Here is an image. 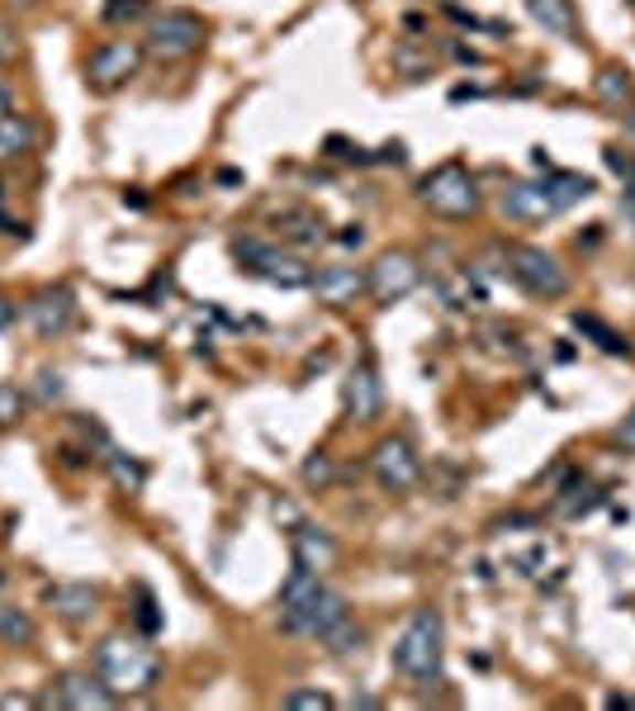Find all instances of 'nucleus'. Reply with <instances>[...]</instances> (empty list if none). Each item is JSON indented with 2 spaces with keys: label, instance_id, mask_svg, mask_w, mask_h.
<instances>
[{
  "label": "nucleus",
  "instance_id": "nucleus-1",
  "mask_svg": "<svg viewBox=\"0 0 635 711\" xmlns=\"http://www.w3.org/2000/svg\"><path fill=\"white\" fill-rule=\"evenodd\" d=\"M342 616H346V597L337 589H327L318 569L294 564L280 589V631L304 640H323V631L337 626Z\"/></svg>",
  "mask_w": 635,
  "mask_h": 711
},
{
  "label": "nucleus",
  "instance_id": "nucleus-2",
  "mask_svg": "<svg viewBox=\"0 0 635 711\" xmlns=\"http://www.w3.org/2000/svg\"><path fill=\"white\" fill-rule=\"evenodd\" d=\"M90 669L105 678L115 698H138V692H152L162 683V655L133 636H105L95 645Z\"/></svg>",
  "mask_w": 635,
  "mask_h": 711
},
{
  "label": "nucleus",
  "instance_id": "nucleus-3",
  "mask_svg": "<svg viewBox=\"0 0 635 711\" xmlns=\"http://www.w3.org/2000/svg\"><path fill=\"white\" fill-rule=\"evenodd\" d=\"M394 669L412 683H441V669H446V622H441L437 607H418L408 616V626L399 631V640H394Z\"/></svg>",
  "mask_w": 635,
  "mask_h": 711
},
{
  "label": "nucleus",
  "instance_id": "nucleus-4",
  "mask_svg": "<svg viewBox=\"0 0 635 711\" xmlns=\"http://www.w3.org/2000/svg\"><path fill=\"white\" fill-rule=\"evenodd\" d=\"M418 200H422V209H432L437 218H451V224L474 218L484 204L480 181L465 171V162H441L437 171H427L422 185H418Z\"/></svg>",
  "mask_w": 635,
  "mask_h": 711
},
{
  "label": "nucleus",
  "instance_id": "nucleus-5",
  "mask_svg": "<svg viewBox=\"0 0 635 711\" xmlns=\"http://www.w3.org/2000/svg\"><path fill=\"white\" fill-rule=\"evenodd\" d=\"M209 39V24L190 10H157L148 29H142V53L157 62H181L190 53H200Z\"/></svg>",
  "mask_w": 635,
  "mask_h": 711
},
{
  "label": "nucleus",
  "instance_id": "nucleus-6",
  "mask_svg": "<svg viewBox=\"0 0 635 711\" xmlns=\"http://www.w3.org/2000/svg\"><path fill=\"white\" fill-rule=\"evenodd\" d=\"M503 266L521 290L531 299H564L569 294V271L560 266V257L546 247H531V243H507L503 247Z\"/></svg>",
  "mask_w": 635,
  "mask_h": 711
},
{
  "label": "nucleus",
  "instance_id": "nucleus-7",
  "mask_svg": "<svg viewBox=\"0 0 635 711\" xmlns=\"http://www.w3.org/2000/svg\"><path fill=\"white\" fill-rule=\"evenodd\" d=\"M233 257L247 266L251 276L280 284V290H309L313 284V266L299 257V251H284L271 243H257V237H237L233 243Z\"/></svg>",
  "mask_w": 635,
  "mask_h": 711
},
{
  "label": "nucleus",
  "instance_id": "nucleus-8",
  "mask_svg": "<svg viewBox=\"0 0 635 711\" xmlns=\"http://www.w3.org/2000/svg\"><path fill=\"white\" fill-rule=\"evenodd\" d=\"M365 271H370V299L375 304H403V299L422 284L418 257H412V251H399V247L379 251L375 266H365Z\"/></svg>",
  "mask_w": 635,
  "mask_h": 711
},
{
  "label": "nucleus",
  "instance_id": "nucleus-9",
  "mask_svg": "<svg viewBox=\"0 0 635 711\" xmlns=\"http://www.w3.org/2000/svg\"><path fill=\"white\" fill-rule=\"evenodd\" d=\"M370 474L385 494H408V488H418V480H422V461L408 437H385L370 451Z\"/></svg>",
  "mask_w": 635,
  "mask_h": 711
},
{
  "label": "nucleus",
  "instance_id": "nucleus-10",
  "mask_svg": "<svg viewBox=\"0 0 635 711\" xmlns=\"http://www.w3.org/2000/svg\"><path fill=\"white\" fill-rule=\"evenodd\" d=\"M138 67H142V43H138V39H109V43H100V47L90 53V62H86V82H90L95 90H115V86H123V82H133Z\"/></svg>",
  "mask_w": 635,
  "mask_h": 711
},
{
  "label": "nucleus",
  "instance_id": "nucleus-11",
  "mask_svg": "<svg viewBox=\"0 0 635 711\" xmlns=\"http://www.w3.org/2000/svg\"><path fill=\"white\" fill-rule=\"evenodd\" d=\"M24 323L34 327V337H43V342L67 337L72 323H76V294L67 290V284H47V290H39L24 304Z\"/></svg>",
  "mask_w": 635,
  "mask_h": 711
},
{
  "label": "nucleus",
  "instance_id": "nucleus-12",
  "mask_svg": "<svg viewBox=\"0 0 635 711\" xmlns=\"http://www.w3.org/2000/svg\"><path fill=\"white\" fill-rule=\"evenodd\" d=\"M342 403H346V418L352 422H375L385 413V385H379V370H375V356L365 352L352 375L342 379Z\"/></svg>",
  "mask_w": 635,
  "mask_h": 711
},
{
  "label": "nucleus",
  "instance_id": "nucleus-13",
  "mask_svg": "<svg viewBox=\"0 0 635 711\" xmlns=\"http://www.w3.org/2000/svg\"><path fill=\"white\" fill-rule=\"evenodd\" d=\"M119 698L109 692V683L100 674H62L57 678V692H47L43 707H67V711H105V707H115Z\"/></svg>",
  "mask_w": 635,
  "mask_h": 711
},
{
  "label": "nucleus",
  "instance_id": "nucleus-14",
  "mask_svg": "<svg viewBox=\"0 0 635 711\" xmlns=\"http://www.w3.org/2000/svg\"><path fill=\"white\" fill-rule=\"evenodd\" d=\"M309 290L318 294V304L346 309V304H356L360 294H370V271H365V266H323Z\"/></svg>",
  "mask_w": 635,
  "mask_h": 711
},
{
  "label": "nucleus",
  "instance_id": "nucleus-15",
  "mask_svg": "<svg viewBox=\"0 0 635 711\" xmlns=\"http://www.w3.org/2000/svg\"><path fill=\"white\" fill-rule=\"evenodd\" d=\"M498 209L507 218H517V224H546V218L560 214L546 181H507V190L498 195Z\"/></svg>",
  "mask_w": 635,
  "mask_h": 711
},
{
  "label": "nucleus",
  "instance_id": "nucleus-16",
  "mask_svg": "<svg viewBox=\"0 0 635 711\" xmlns=\"http://www.w3.org/2000/svg\"><path fill=\"white\" fill-rule=\"evenodd\" d=\"M47 607H53L62 622L82 626L100 612V589H95V583H53V589H47Z\"/></svg>",
  "mask_w": 635,
  "mask_h": 711
},
{
  "label": "nucleus",
  "instance_id": "nucleus-17",
  "mask_svg": "<svg viewBox=\"0 0 635 711\" xmlns=\"http://www.w3.org/2000/svg\"><path fill=\"white\" fill-rule=\"evenodd\" d=\"M290 541H294V564H309V569H332L337 564V541L323 531V527H309V521H294V531H290Z\"/></svg>",
  "mask_w": 635,
  "mask_h": 711
},
{
  "label": "nucleus",
  "instance_id": "nucleus-18",
  "mask_svg": "<svg viewBox=\"0 0 635 711\" xmlns=\"http://www.w3.org/2000/svg\"><path fill=\"white\" fill-rule=\"evenodd\" d=\"M602 503H607V494H602V488H593L589 480H583V474H569V480L555 488V508H560V517H589L593 508H602Z\"/></svg>",
  "mask_w": 635,
  "mask_h": 711
},
{
  "label": "nucleus",
  "instance_id": "nucleus-19",
  "mask_svg": "<svg viewBox=\"0 0 635 711\" xmlns=\"http://www.w3.org/2000/svg\"><path fill=\"white\" fill-rule=\"evenodd\" d=\"M527 14L555 39H579V14L574 0H527Z\"/></svg>",
  "mask_w": 635,
  "mask_h": 711
},
{
  "label": "nucleus",
  "instance_id": "nucleus-20",
  "mask_svg": "<svg viewBox=\"0 0 635 711\" xmlns=\"http://www.w3.org/2000/svg\"><path fill=\"white\" fill-rule=\"evenodd\" d=\"M593 95L602 109H616V115H622V109L635 105V76L626 67H602L593 76Z\"/></svg>",
  "mask_w": 635,
  "mask_h": 711
},
{
  "label": "nucleus",
  "instance_id": "nucleus-21",
  "mask_svg": "<svg viewBox=\"0 0 635 711\" xmlns=\"http://www.w3.org/2000/svg\"><path fill=\"white\" fill-rule=\"evenodd\" d=\"M569 323H574L579 337H583V342H593L602 356H631V342H626L622 332H616L607 319H598V313H574Z\"/></svg>",
  "mask_w": 635,
  "mask_h": 711
},
{
  "label": "nucleus",
  "instance_id": "nucleus-22",
  "mask_svg": "<svg viewBox=\"0 0 635 711\" xmlns=\"http://www.w3.org/2000/svg\"><path fill=\"white\" fill-rule=\"evenodd\" d=\"M546 190H550V200H555V209H574L579 200H589L593 195V176H583V171H560V166H550L546 171Z\"/></svg>",
  "mask_w": 635,
  "mask_h": 711
},
{
  "label": "nucleus",
  "instance_id": "nucleus-23",
  "mask_svg": "<svg viewBox=\"0 0 635 711\" xmlns=\"http://www.w3.org/2000/svg\"><path fill=\"white\" fill-rule=\"evenodd\" d=\"M276 228H280V237L284 243H294V247H318L323 243V218H318L313 209H280L276 214Z\"/></svg>",
  "mask_w": 635,
  "mask_h": 711
},
{
  "label": "nucleus",
  "instance_id": "nucleus-24",
  "mask_svg": "<svg viewBox=\"0 0 635 711\" xmlns=\"http://www.w3.org/2000/svg\"><path fill=\"white\" fill-rule=\"evenodd\" d=\"M29 148H34V123L24 115H14V109H6V115H0V162H14V157H24Z\"/></svg>",
  "mask_w": 635,
  "mask_h": 711
},
{
  "label": "nucleus",
  "instance_id": "nucleus-25",
  "mask_svg": "<svg viewBox=\"0 0 635 711\" xmlns=\"http://www.w3.org/2000/svg\"><path fill=\"white\" fill-rule=\"evenodd\" d=\"M323 645H327V655H337V659H342V655H356L360 645H365V626L356 622L352 612H346L337 626H327V631H323Z\"/></svg>",
  "mask_w": 635,
  "mask_h": 711
},
{
  "label": "nucleus",
  "instance_id": "nucleus-26",
  "mask_svg": "<svg viewBox=\"0 0 635 711\" xmlns=\"http://www.w3.org/2000/svg\"><path fill=\"white\" fill-rule=\"evenodd\" d=\"M34 636H39V626L24 607H14V603L0 607V645H34Z\"/></svg>",
  "mask_w": 635,
  "mask_h": 711
},
{
  "label": "nucleus",
  "instance_id": "nucleus-27",
  "mask_svg": "<svg viewBox=\"0 0 635 711\" xmlns=\"http://www.w3.org/2000/svg\"><path fill=\"white\" fill-rule=\"evenodd\" d=\"M105 461H109V474H115V484H119V488H129V494H138V488L148 484V470H142V465L133 461V455H123V451H109Z\"/></svg>",
  "mask_w": 635,
  "mask_h": 711
},
{
  "label": "nucleus",
  "instance_id": "nucleus-28",
  "mask_svg": "<svg viewBox=\"0 0 635 711\" xmlns=\"http://www.w3.org/2000/svg\"><path fill=\"white\" fill-rule=\"evenodd\" d=\"M280 707L284 711H327V707H337V702H332L323 688H294V692H284V698H280Z\"/></svg>",
  "mask_w": 635,
  "mask_h": 711
},
{
  "label": "nucleus",
  "instance_id": "nucleus-29",
  "mask_svg": "<svg viewBox=\"0 0 635 711\" xmlns=\"http://www.w3.org/2000/svg\"><path fill=\"white\" fill-rule=\"evenodd\" d=\"M299 474H304V484H309V488H327L332 480H337V465H332V455H323V451H313L309 461H304V470H299Z\"/></svg>",
  "mask_w": 635,
  "mask_h": 711
},
{
  "label": "nucleus",
  "instance_id": "nucleus-30",
  "mask_svg": "<svg viewBox=\"0 0 635 711\" xmlns=\"http://www.w3.org/2000/svg\"><path fill=\"white\" fill-rule=\"evenodd\" d=\"M24 422V394L14 385H0V432L6 427H20Z\"/></svg>",
  "mask_w": 635,
  "mask_h": 711
},
{
  "label": "nucleus",
  "instance_id": "nucleus-31",
  "mask_svg": "<svg viewBox=\"0 0 635 711\" xmlns=\"http://www.w3.org/2000/svg\"><path fill=\"white\" fill-rule=\"evenodd\" d=\"M148 10V0H105V24H129V20H138V14Z\"/></svg>",
  "mask_w": 635,
  "mask_h": 711
},
{
  "label": "nucleus",
  "instance_id": "nucleus-32",
  "mask_svg": "<svg viewBox=\"0 0 635 711\" xmlns=\"http://www.w3.org/2000/svg\"><path fill=\"white\" fill-rule=\"evenodd\" d=\"M602 166H607L612 176H622V181H635V157L626 148H616V142L612 148H602Z\"/></svg>",
  "mask_w": 635,
  "mask_h": 711
},
{
  "label": "nucleus",
  "instance_id": "nucleus-33",
  "mask_svg": "<svg viewBox=\"0 0 635 711\" xmlns=\"http://www.w3.org/2000/svg\"><path fill=\"white\" fill-rule=\"evenodd\" d=\"M323 148H327V157H337V162H356V166L370 162V152H365V148H352L346 138H327Z\"/></svg>",
  "mask_w": 635,
  "mask_h": 711
},
{
  "label": "nucleus",
  "instance_id": "nucleus-34",
  "mask_svg": "<svg viewBox=\"0 0 635 711\" xmlns=\"http://www.w3.org/2000/svg\"><path fill=\"white\" fill-rule=\"evenodd\" d=\"M14 57H20V29L10 20H0V67H10Z\"/></svg>",
  "mask_w": 635,
  "mask_h": 711
},
{
  "label": "nucleus",
  "instance_id": "nucleus-35",
  "mask_svg": "<svg viewBox=\"0 0 635 711\" xmlns=\"http://www.w3.org/2000/svg\"><path fill=\"white\" fill-rule=\"evenodd\" d=\"M152 607H157V603H152V593H148V589H138V626H142V631H157V626H162V616H157Z\"/></svg>",
  "mask_w": 635,
  "mask_h": 711
},
{
  "label": "nucleus",
  "instance_id": "nucleus-36",
  "mask_svg": "<svg viewBox=\"0 0 635 711\" xmlns=\"http://www.w3.org/2000/svg\"><path fill=\"white\" fill-rule=\"evenodd\" d=\"M39 399H43V403L62 399V375H57V370H39Z\"/></svg>",
  "mask_w": 635,
  "mask_h": 711
},
{
  "label": "nucleus",
  "instance_id": "nucleus-37",
  "mask_svg": "<svg viewBox=\"0 0 635 711\" xmlns=\"http://www.w3.org/2000/svg\"><path fill=\"white\" fill-rule=\"evenodd\" d=\"M43 707V698H29V692H0V711H29Z\"/></svg>",
  "mask_w": 635,
  "mask_h": 711
},
{
  "label": "nucleus",
  "instance_id": "nucleus-38",
  "mask_svg": "<svg viewBox=\"0 0 635 711\" xmlns=\"http://www.w3.org/2000/svg\"><path fill=\"white\" fill-rule=\"evenodd\" d=\"M616 446H622V451H635V408L622 418V427H616Z\"/></svg>",
  "mask_w": 635,
  "mask_h": 711
},
{
  "label": "nucleus",
  "instance_id": "nucleus-39",
  "mask_svg": "<svg viewBox=\"0 0 635 711\" xmlns=\"http://www.w3.org/2000/svg\"><path fill=\"white\" fill-rule=\"evenodd\" d=\"M622 218L635 228V181H626V185H622Z\"/></svg>",
  "mask_w": 635,
  "mask_h": 711
},
{
  "label": "nucleus",
  "instance_id": "nucleus-40",
  "mask_svg": "<svg viewBox=\"0 0 635 711\" xmlns=\"http://www.w3.org/2000/svg\"><path fill=\"white\" fill-rule=\"evenodd\" d=\"M337 243H342V247H360V243H365V228H360V224L342 228V233H337Z\"/></svg>",
  "mask_w": 635,
  "mask_h": 711
},
{
  "label": "nucleus",
  "instance_id": "nucleus-41",
  "mask_svg": "<svg viewBox=\"0 0 635 711\" xmlns=\"http://www.w3.org/2000/svg\"><path fill=\"white\" fill-rule=\"evenodd\" d=\"M403 142H385V148H379V162H403Z\"/></svg>",
  "mask_w": 635,
  "mask_h": 711
},
{
  "label": "nucleus",
  "instance_id": "nucleus-42",
  "mask_svg": "<svg viewBox=\"0 0 635 711\" xmlns=\"http://www.w3.org/2000/svg\"><path fill=\"white\" fill-rule=\"evenodd\" d=\"M14 323V304H10V294H0V332H6Z\"/></svg>",
  "mask_w": 635,
  "mask_h": 711
},
{
  "label": "nucleus",
  "instance_id": "nucleus-43",
  "mask_svg": "<svg viewBox=\"0 0 635 711\" xmlns=\"http://www.w3.org/2000/svg\"><path fill=\"white\" fill-rule=\"evenodd\" d=\"M531 166H536V171H550V166H555L550 157H546V148H536V152H531Z\"/></svg>",
  "mask_w": 635,
  "mask_h": 711
},
{
  "label": "nucleus",
  "instance_id": "nucleus-44",
  "mask_svg": "<svg viewBox=\"0 0 635 711\" xmlns=\"http://www.w3.org/2000/svg\"><path fill=\"white\" fill-rule=\"evenodd\" d=\"M455 57H460V62H470V67H480V62H484L480 53H474V47H455Z\"/></svg>",
  "mask_w": 635,
  "mask_h": 711
},
{
  "label": "nucleus",
  "instance_id": "nucleus-45",
  "mask_svg": "<svg viewBox=\"0 0 635 711\" xmlns=\"http://www.w3.org/2000/svg\"><path fill=\"white\" fill-rule=\"evenodd\" d=\"M352 707H379V698H370V692H356Z\"/></svg>",
  "mask_w": 635,
  "mask_h": 711
},
{
  "label": "nucleus",
  "instance_id": "nucleus-46",
  "mask_svg": "<svg viewBox=\"0 0 635 711\" xmlns=\"http://www.w3.org/2000/svg\"><path fill=\"white\" fill-rule=\"evenodd\" d=\"M626 123H631V129H635V105H631V109H626Z\"/></svg>",
  "mask_w": 635,
  "mask_h": 711
}]
</instances>
